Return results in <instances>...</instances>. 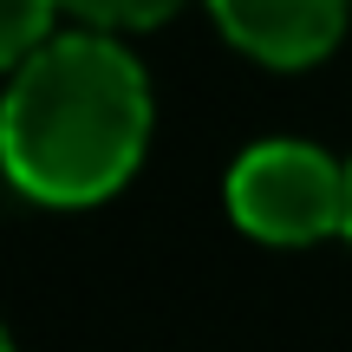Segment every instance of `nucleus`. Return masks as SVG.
<instances>
[{"instance_id": "obj_1", "label": "nucleus", "mask_w": 352, "mask_h": 352, "mask_svg": "<svg viewBox=\"0 0 352 352\" xmlns=\"http://www.w3.org/2000/svg\"><path fill=\"white\" fill-rule=\"evenodd\" d=\"M151 144V85L144 65L104 26L52 33L7 78L0 157L20 196L46 209L104 202L138 176Z\"/></svg>"}, {"instance_id": "obj_2", "label": "nucleus", "mask_w": 352, "mask_h": 352, "mask_svg": "<svg viewBox=\"0 0 352 352\" xmlns=\"http://www.w3.org/2000/svg\"><path fill=\"white\" fill-rule=\"evenodd\" d=\"M228 215L241 235L267 248H307V241L346 235V164L300 138L248 144L228 170Z\"/></svg>"}, {"instance_id": "obj_3", "label": "nucleus", "mask_w": 352, "mask_h": 352, "mask_svg": "<svg viewBox=\"0 0 352 352\" xmlns=\"http://www.w3.org/2000/svg\"><path fill=\"white\" fill-rule=\"evenodd\" d=\"M215 26L261 65H314L340 46L352 0H209Z\"/></svg>"}, {"instance_id": "obj_4", "label": "nucleus", "mask_w": 352, "mask_h": 352, "mask_svg": "<svg viewBox=\"0 0 352 352\" xmlns=\"http://www.w3.org/2000/svg\"><path fill=\"white\" fill-rule=\"evenodd\" d=\"M52 13H65L59 0H0V59L20 65L33 46L52 39Z\"/></svg>"}, {"instance_id": "obj_5", "label": "nucleus", "mask_w": 352, "mask_h": 352, "mask_svg": "<svg viewBox=\"0 0 352 352\" xmlns=\"http://www.w3.org/2000/svg\"><path fill=\"white\" fill-rule=\"evenodd\" d=\"M72 20H85V26H157V20H170L183 0H59Z\"/></svg>"}, {"instance_id": "obj_6", "label": "nucleus", "mask_w": 352, "mask_h": 352, "mask_svg": "<svg viewBox=\"0 0 352 352\" xmlns=\"http://www.w3.org/2000/svg\"><path fill=\"white\" fill-rule=\"evenodd\" d=\"M346 241H352V164H346Z\"/></svg>"}]
</instances>
